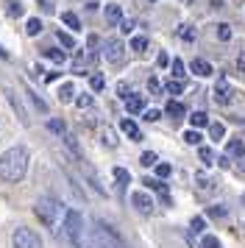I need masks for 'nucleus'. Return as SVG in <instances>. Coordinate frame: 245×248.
Listing matches in <instances>:
<instances>
[{
    "label": "nucleus",
    "instance_id": "obj_1",
    "mask_svg": "<svg viewBox=\"0 0 245 248\" xmlns=\"http://www.w3.org/2000/svg\"><path fill=\"white\" fill-rule=\"evenodd\" d=\"M28 162H31V156H28V151H25L22 145L9 148V151L0 156V179L9 181V184L22 181L25 173H28Z\"/></svg>",
    "mask_w": 245,
    "mask_h": 248
},
{
    "label": "nucleus",
    "instance_id": "obj_2",
    "mask_svg": "<svg viewBox=\"0 0 245 248\" xmlns=\"http://www.w3.org/2000/svg\"><path fill=\"white\" fill-rule=\"evenodd\" d=\"M120 246H122L120 234L106 220H95L92 229H89V234H87V246L84 248H120Z\"/></svg>",
    "mask_w": 245,
    "mask_h": 248
},
{
    "label": "nucleus",
    "instance_id": "obj_3",
    "mask_svg": "<svg viewBox=\"0 0 245 248\" xmlns=\"http://www.w3.org/2000/svg\"><path fill=\"white\" fill-rule=\"evenodd\" d=\"M64 234H67V240H70V246L73 248H84L87 246L89 229H84V215L76 212V209L64 212Z\"/></svg>",
    "mask_w": 245,
    "mask_h": 248
},
{
    "label": "nucleus",
    "instance_id": "obj_4",
    "mask_svg": "<svg viewBox=\"0 0 245 248\" xmlns=\"http://www.w3.org/2000/svg\"><path fill=\"white\" fill-rule=\"evenodd\" d=\"M36 215H39V220L45 226H56L59 223V215H61V203L59 198H50V195H45L36 201Z\"/></svg>",
    "mask_w": 245,
    "mask_h": 248
},
{
    "label": "nucleus",
    "instance_id": "obj_5",
    "mask_svg": "<svg viewBox=\"0 0 245 248\" xmlns=\"http://www.w3.org/2000/svg\"><path fill=\"white\" fill-rule=\"evenodd\" d=\"M14 248H42V237L28 226H20L14 232Z\"/></svg>",
    "mask_w": 245,
    "mask_h": 248
},
{
    "label": "nucleus",
    "instance_id": "obj_6",
    "mask_svg": "<svg viewBox=\"0 0 245 248\" xmlns=\"http://www.w3.org/2000/svg\"><path fill=\"white\" fill-rule=\"evenodd\" d=\"M103 59H106L109 64H122V59H125V45H122V39H117V36L106 39V45H103Z\"/></svg>",
    "mask_w": 245,
    "mask_h": 248
},
{
    "label": "nucleus",
    "instance_id": "obj_7",
    "mask_svg": "<svg viewBox=\"0 0 245 248\" xmlns=\"http://www.w3.org/2000/svg\"><path fill=\"white\" fill-rule=\"evenodd\" d=\"M131 203H134V209H137V212H142V215H151V212H153V198H151L148 192H134V195H131Z\"/></svg>",
    "mask_w": 245,
    "mask_h": 248
},
{
    "label": "nucleus",
    "instance_id": "obj_8",
    "mask_svg": "<svg viewBox=\"0 0 245 248\" xmlns=\"http://www.w3.org/2000/svg\"><path fill=\"white\" fill-rule=\"evenodd\" d=\"M231 98H234V90L229 87V81L226 78H220L217 81V87H214V103H231Z\"/></svg>",
    "mask_w": 245,
    "mask_h": 248
},
{
    "label": "nucleus",
    "instance_id": "obj_9",
    "mask_svg": "<svg viewBox=\"0 0 245 248\" xmlns=\"http://www.w3.org/2000/svg\"><path fill=\"white\" fill-rule=\"evenodd\" d=\"M189 70H192L195 76H200V78H206V76H212V73H214L206 59H192V62H189Z\"/></svg>",
    "mask_w": 245,
    "mask_h": 248
},
{
    "label": "nucleus",
    "instance_id": "obj_10",
    "mask_svg": "<svg viewBox=\"0 0 245 248\" xmlns=\"http://www.w3.org/2000/svg\"><path fill=\"white\" fill-rule=\"evenodd\" d=\"M125 109H128V112L131 114H139V112H145V98L142 95H128V98H125Z\"/></svg>",
    "mask_w": 245,
    "mask_h": 248
},
{
    "label": "nucleus",
    "instance_id": "obj_11",
    "mask_svg": "<svg viewBox=\"0 0 245 248\" xmlns=\"http://www.w3.org/2000/svg\"><path fill=\"white\" fill-rule=\"evenodd\" d=\"M106 23L109 25H120L122 23V9L117 6V3H109V6H106Z\"/></svg>",
    "mask_w": 245,
    "mask_h": 248
},
{
    "label": "nucleus",
    "instance_id": "obj_12",
    "mask_svg": "<svg viewBox=\"0 0 245 248\" xmlns=\"http://www.w3.org/2000/svg\"><path fill=\"white\" fill-rule=\"evenodd\" d=\"M245 154V142L237 137V140H229V145H226V156H243Z\"/></svg>",
    "mask_w": 245,
    "mask_h": 248
},
{
    "label": "nucleus",
    "instance_id": "obj_13",
    "mask_svg": "<svg viewBox=\"0 0 245 248\" xmlns=\"http://www.w3.org/2000/svg\"><path fill=\"white\" fill-rule=\"evenodd\" d=\"M165 112L170 114L173 120H181V117L187 114V109H184V103H178V101H170V103L165 106Z\"/></svg>",
    "mask_w": 245,
    "mask_h": 248
},
{
    "label": "nucleus",
    "instance_id": "obj_14",
    "mask_svg": "<svg viewBox=\"0 0 245 248\" xmlns=\"http://www.w3.org/2000/svg\"><path fill=\"white\" fill-rule=\"evenodd\" d=\"M76 87H73V84H61V87H59V101L61 103H70V101H76Z\"/></svg>",
    "mask_w": 245,
    "mask_h": 248
},
{
    "label": "nucleus",
    "instance_id": "obj_15",
    "mask_svg": "<svg viewBox=\"0 0 245 248\" xmlns=\"http://www.w3.org/2000/svg\"><path fill=\"white\" fill-rule=\"evenodd\" d=\"M120 128H122V131H125L128 137H131V140H137V142L142 140V134H139V128H137V123H134V120H128V117H125V120L120 123Z\"/></svg>",
    "mask_w": 245,
    "mask_h": 248
},
{
    "label": "nucleus",
    "instance_id": "obj_16",
    "mask_svg": "<svg viewBox=\"0 0 245 248\" xmlns=\"http://www.w3.org/2000/svg\"><path fill=\"white\" fill-rule=\"evenodd\" d=\"M189 123H192V128L198 131V128H203V125H209V114L206 112H192L189 114Z\"/></svg>",
    "mask_w": 245,
    "mask_h": 248
},
{
    "label": "nucleus",
    "instance_id": "obj_17",
    "mask_svg": "<svg viewBox=\"0 0 245 248\" xmlns=\"http://www.w3.org/2000/svg\"><path fill=\"white\" fill-rule=\"evenodd\" d=\"M61 23H64L67 28H73V31H81V20H78V14H73V12L61 14Z\"/></svg>",
    "mask_w": 245,
    "mask_h": 248
},
{
    "label": "nucleus",
    "instance_id": "obj_18",
    "mask_svg": "<svg viewBox=\"0 0 245 248\" xmlns=\"http://www.w3.org/2000/svg\"><path fill=\"white\" fill-rule=\"evenodd\" d=\"M6 95H9V101H11V106H14V112H17V117H20V123H28V114L22 112V106H20V101H17V95H14V92H6Z\"/></svg>",
    "mask_w": 245,
    "mask_h": 248
},
{
    "label": "nucleus",
    "instance_id": "obj_19",
    "mask_svg": "<svg viewBox=\"0 0 245 248\" xmlns=\"http://www.w3.org/2000/svg\"><path fill=\"white\" fill-rule=\"evenodd\" d=\"M45 56L50 59V62H53V64H64V53H61V50H56V47H47V50H45Z\"/></svg>",
    "mask_w": 245,
    "mask_h": 248
},
{
    "label": "nucleus",
    "instance_id": "obj_20",
    "mask_svg": "<svg viewBox=\"0 0 245 248\" xmlns=\"http://www.w3.org/2000/svg\"><path fill=\"white\" fill-rule=\"evenodd\" d=\"M89 87H92V90H95V92H100V90H103V87H106V81H103V76H100L98 70H95V73L89 76Z\"/></svg>",
    "mask_w": 245,
    "mask_h": 248
},
{
    "label": "nucleus",
    "instance_id": "obj_21",
    "mask_svg": "<svg viewBox=\"0 0 245 248\" xmlns=\"http://www.w3.org/2000/svg\"><path fill=\"white\" fill-rule=\"evenodd\" d=\"M198 156H200V162L209 168V165H214V151L212 148H198Z\"/></svg>",
    "mask_w": 245,
    "mask_h": 248
},
{
    "label": "nucleus",
    "instance_id": "obj_22",
    "mask_svg": "<svg viewBox=\"0 0 245 248\" xmlns=\"http://www.w3.org/2000/svg\"><path fill=\"white\" fill-rule=\"evenodd\" d=\"M209 137L212 140H223V137H226V125L223 123H209Z\"/></svg>",
    "mask_w": 245,
    "mask_h": 248
},
{
    "label": "nucleus",
    "instance_id": "obj_23",
    "mask_svg": "<svg viewBox=\"0 0 245 248\" xmlns=\"http://www.w3.org/2000/svg\"><path fill=\"white\" fill-rule=\"evenodd\" d=\"M131 50L145 53V50H148V36H134V39H131Z\"/></svg>",
    "mask_w": 245,
    "mask_h": 248
},
{
    "label": "nucleus",
    "instance_id": "obj_24",
    "mask_svg": "<svg viewBox=\"0 0 245 248\" xmlns=\"http://www.w3.org/2000/svg\"><path fill=\"white\" fill-rule=\"evenodd\" d=\"M173 81H181L184 78V76H187V73H184V62H181V59H173Z\"/></svg>",
    "mask_w": 245,
    "mask_h": 248
},
{
    "label": "nucleus",
    "instance_id": "obj_25",
    "mask_svg": "<svg viewBox=\"0 0 245 248\" xmlns=\"http://www.w3.org/2000/svg\"><path fill=\"white\" fill-rule=\"evenodd\" d=\"M114 179H117V184H120V187H125V184L131 181V173H128L125 168H114Z\"/></svg>",
    "mask_w": 245,
    "mask_h": 248
},
{
    "label": "nucleus",
    "instance_id": "obj_26",
    "mask_svg": "<svg viewBox=\"0 0 245 248\" xmlns=\"http://www.w3.org/2000/svg\"><path fill=\"white\" fill-rule=\"evenodd\" d=\"M25 31H28V36H36L39 31H42V20L31 17V20H28V25H25Z\"/></svg>",
    "mask_w": 245,
    "mask_h": 248
},
{
    "label": "nucleus",
    "instance_id": "obj_27",
    "mask_svg": "<svg viewBox=\"0 0 245 248\" xmlns=\"http://www.w3.org/2000/svg\"><path fill=\"white\" fill-rule=\"evenodd\" d=\"M217 39H220V42H229V39H231V25L229 23L217 25Z\"/></svg>",
    "mask_w": 245,
    "mask_h": 248
},
{
    "label": "nucleus",
    "instance_id": "obj_28",
    "mask_svg": "<svg viewBox=\"0 0 245 248\" xmlns=\"http://www.w3.org/2000/svg\"><path fill=\"white\" fill-rule=\"evenodd\" d=\"M165 92L167 95H181V92H184V84H181V81H167Z\"/></svg>",
    "mask_w": 245,
    "mask_h": 248
},
{
    "label": "nucleus",
    "instance_id": "obj_29",
    "mask_svg": "<svg viewBox=\"0 0 245 248\" xmlns=\"http://www.w3.org/2000/svg\"><path fill=\"white\" fill-rule=\"evenodd\" d=\"M139 165H145V168H153V165H159V159H156V154L145 151L142 156H139Z\"/></svg>",
    "mask_w": 245,
    "mask_h": 248
},
{
    "label": "nucleus",
    "instance_id": "obj_30",
    "mask_svg": "<svg viewBox=\"0 0 245 248\" xmlns=\"http://www.w3.org/2000/svg\"><path fill=\"white\" fill-rule=\"evenodd\" d=\"M203 229H206V220H203V217H192V223H189V232H192V234H200Z\"/></svg>",
    "mask_w": 245,
    "mask_h": 248
},
{
    "label": "nucleus",
    "instance_id": "obj_31",
    "mask_svg": "<svg viewBox=\"0 0 245 248\" xmlns=\"http://www.w3.org/2000/svg\"><path fill=\"white\" fill-rule=\"evenodd\" d=\"M195 181H198L200 190H212V179L206 176V173H195Z\"/></svg>",
    "mask_w": 245,
    "mask_h": 248
},
{
    "label": "nucleus",
    "instance_id": "obj_32",
    "mask_svg": "<svg viewBox=\"0 0 245 248\" xmlns=\"http://www.w3.org/2000/svg\"><path fill=\"white\" fill-rule=\"evenodd\" d=\"M47 128H50L53 134H59V137L67 134V128H64V123H61V120H50V123H47Z\"/></svg>",
    "mask_w": 245,
    "mask_h": 248
},
{
    "label": "nucleus",
    "instance_id": "obj_33",
    "mask_svg": "<svg viewBox=\"0 0 245 248\" xmlns=\"http://www.w3.org/2000/svg\"><path fill=\"white\" fill-rule=\"evenodd\" d=\"M178 36H181L184 42H192V39H195V31H192L189 25H181V28H178Z\"/></svg>",
    "mask_w": 245,
    "mask_h": 248
},
{
    "label": "nucleus",
    "instance_id": "obj_34",
    "mask_svg": "<svg viewBox=\"0 0 245 248\" xmlns=\"http://www.w3.org/2000/svg\"><path fill=\"white\" fill-rule=\"evenodd\" d=\"M28 98H31V101H33V106H36L39 112H47V106H45V101H42V98H39V95H36V92H31V90H28Z\"/></svg>",
    "mask_w": 245,
    "mask_h": 248
},
{
    "label": "nucleus",
    "instance_id": "obj_35",
    "mask_svg": "<svg viewBox=\"0 0 245 248\" xmlns=\"http://www.w3.org/2000/svg\"><path fill=\"white\" fill-rule=\"evenodd\" d=\"M103 142H106L109 148L117 145V137H114V131H111V128H103Z\"/></svg>",
    "mask_w": 245,
    "mask_h": 248
},
{
    "label": "nucleus",
    "instance_id": "obj_36",
    "mask_svg": "<svg viewBox=\"0 0 245 248\" xmlns=\"http://www.w3.org/2000/svg\"><path fill=\"white\" fill-rule=\"evenodd\" d=\"M184 142H189V145H200V134L192 128V131H187V134H184Z\"/></svg>",
    "mask_w": 245,
    "mask_h": 248
},
{
    "label": "nucleus",
    "instance_id": "obj_37",
    "mask_svg": "<svg viewBox=\"0 0 245 248\" xmlns=\"http://www.w3.org/2000/svg\"><path fill=\"white\" fill-rule=\"evenodd\" d=\"M200 248H220V243H217V237L206 234L203 240H200Z\"/></svg>",
    "mask_w": 245,
    "mask_h": 248
},
{
    "label": "nucleus",
    "instance_id": "obj_38",
    "mask_svg": "<svg viewBox=\"0 0 245 248\" xmlns=\"http://www.w3.org/2000/svg\"><path fill=\"white\" fill-rule=\"evenodd\" d=\"M6 6H9V14H11V17H20V14H22V6L17 3V0H9Z\"/></svg>",
    "mask_w": 245,
    "mask_h": 248
},
{
    "label": "nucleus",
    "instance_id": "obj_39",
    "mask_svg": "<svg viewBox=\"0 0 245 248\" xmlns=\"http://www.w3.org/2000/svg\"><path fill=\"white\" fill-rule=\"evenodd\" d=\"M76 103L81 109H89V106H92V95H76Z\"/></svg>",
    "mask_w": 245,
    "mask_h": 248
},
{
    "label": "nucleus",
    "instance_id": "obj_40",
    "mask_svg": "<svg viewBox=\"0 0 245 248\" xmlns=\"http://www.w3.org/2000/svg\"><path fill=\"white\" fill-rule=\"evenodd\" d=\"M209 217H226V206H220V203H217V206H209Z\"/></svg>",
    "mask_w": 245,
    "mask_h": 248
},
{
    "label": "nucleus",
    "instance_id": "obj_41",
    "mask_svg": "<svg viewBox=\"0 0 245 248\" xmlns=\"http://www.w3.org/2000/svg\"><path fill=\"white\" fill-rule=\"evenodd\" d=\"M156 173H159V179H165V176H170V173H173V168L162 162V165H156Z\"/></svg>",
    "mask_w": 245,
    "mask_h": 248
},
{
    "label": "nucleus",
    "instance_id": "obj_42",
    "mask_svg": "<svg viewBox=\"0 0 245 248\" xmlns=\"http://www.w3.org/2000/svg\"><path fill=\"white\" fill-rule=\"evenodd\" d=\"M159 117H162V112H159V109H148V112H145V120H148V123H156Z\"/></svg>",
    "mask_w": 245,
    "mask_h": 248
},
{
    "label": "nucleus",
    "instance_id": "obj_43",
    "mask_svg": "<svg viewBox=\"0 0 245 248\" xmlns=\"http://www.w3.org/2000/svg\"><path fill=\"white\" fill-rule=\"evenodd\" d=\"M56 36H59V42H61L64 47H73V36H70V34H64V31H59Z\"/></svg>",
    "mask_w": 245,
    "mask_h": 248
},
{
    "label": "nucleus",
    "instance_id": "obj_44",
    "mask_svg": "<svg viewBox=\"0 0 245 248\" xmlns=\"http://www.w3.org/2000/svg\"><path fill=\"white\" fill-rule=\"evenodd\" d=\"M120 31H122V34H131V31H134V20H122Z\"/></svg>",
    "mask_w": 245,
    "mask_h": 248
},
{
    "label": "nucleus",
    "instance_id": "obj_45",
    "mask_svg": "<svg viewBox=\"0 0 245 248\" xmlns=\"http://www.w3.org/2000/svg\"><path fill=\"white\" fill-rule=\"evenodd\" d=\"M117 92H120V98L125 101L128 95H131V90H128V84H117Z\"/></svg>",
    "mask_w": 245,
    "mask_h": 248
},
{
    "label": "nucleus",
    "instance_id": "obj_46",
    "mask_svg": "<svg viewBox=\"0 0 245 248\" xmlns=\"http://www.w3.org/2000/svg\"><path fill=\"white\" fill-rule=\"evenodd\" d=\"M156 62H159V67H167V64H170V59H167V53H159V59H156Z\"/></svg>",
    "mask_w": 245,
    "mask_h": 248
},
{
    "label": "nucleus",
    "instance_id": "obj_47",
    "mask_svg": "<svg viewBox=\"0 0 245 248\" xmlns=\"http://www.w3.org/2000/svg\"><path fill=\"white\" fill-rule=\"evenodd\" d=\"M148 90H151V92H159L162 87H159V81H156V78H151V81H148Z\"/></svg>",
    "mask_w": 245,
    "mask_h": 248
},
{
    "label": "nucleus",
    "instance_id": "obj_48",
    "mask_svg": "<svg viewBox=\"0 0 245 248\" xmlns=\"http://www.w3.org/2000/svg\"><path fill=\"white\" fill-rule=\"evenodd\" d=\"M237 67H240V70H243V73H245V50H243V53H240V56H237Z\"/></svg>",
    "mask_w": 245,
    "mask_h": 248
},
{
    "label": "nucleus",
    "instance_id": "obj_49",
    "mask_svg": "<svg viewBox=\"0 0 245 248\" xmlns=\"http://www.w3.org/2000/svg\"><path fill=\"white\" fill-rule=\"evenodd\" d=\"M0 56H3V59H9V53H6V50H3V47H0Z\"/></svg>",
    "mask_w": 245,
    "mask_h": 248
},
{
    "label": "nucleus",
    "instance_id": "obj_50",
    "mask_svg": "<svg viewBox=\"0 0 245 248\" xmlns=\"http://www.w3.org/2000/svg\"><path fill=\"white\" fill-rule=\"evenodd\" d=\"M120 248H128V246H120Z\"/></svg>",
    "mask_w": 245,
    "mask_h": 248
},
{
    "label": "nucleus",
    "instance_id": "obj_51",
    "mask_svg": "<svg viewBox=\"0 0 245 248\" xmlns=\"http://www.w3.org/2000/svg\"><path fill=\"white\" fill-rule=\"evenodd\" d=\"M151 3H153V0H151Z\"/></svg>",
    "mask_w": 245,
    "mask_h": 248
},
{
    "label": "nucleus",
    "instance_id": "obj_52",
    "mask_svg": "<svg viewBox=\"0 0 245 248\" xmlns=\"http://www.w3.org/2000/svg\"><path fill=\"white\" fill-rule=\"evenodd\" d=\"M243 201H245V198H243Z\"/></svg>",
    "mask_w": 245,
    "mask_h": 248
}]
</instances>
